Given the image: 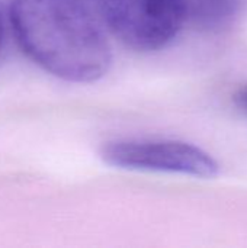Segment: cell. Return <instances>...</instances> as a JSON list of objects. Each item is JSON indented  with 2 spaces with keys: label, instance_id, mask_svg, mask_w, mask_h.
<instances>
[{
  "label": "cell",
  "instance_id": "cell-1",
  "mask_svg": "<svg viewBox=\"0 0 247 248\" xmlns=\"http://www.w3.org/2000/svg\"><path fill=\"white\" fill-rule=\"evenodd\" d=\"M9 19L22 52L61 80L93 83L112 64L103 26L82 0H13Z\"/></svg>",
  "mask_w": 247,
  "mask_h": 248
},
{
  "label": "cell",
  "instance_id": "cell-2",
  "mask_svg": "<svg viewBox=\"0 0 247 248\" xmlns=\"http://www.w3.org/2000/svg\"><path fill=\"white\" fill-rule=\"evenodd\" d=\"M99 7L112 35L135 51L167 46L185 25L178 0H99Z\"/></svg>",
  "mask_w": 247,
  "mask_h": 248
},
{
  "label": "cell",
  "instance_id": "cell-3",
  "mask_svg": "<svg viewBox=\"0 0 247 248\" xmlns=\"http://www.w3.org/2000/svg\"><path fill=\"white\" fill-rule=\"evenodd\" d=\"M100 158L114 167L210 179L218 163L197 145L175 140H115L102 145Z\"/></svg>",
  "mask_w": 247,
  "mask_h": 248
},
{
  "label": "cell",
  "instance_id": "cell-4",
  "mask_svg": "<svg viewBox=\"0 0 247 248\" xmlns=\"http://www.w3.org/2000/svg\"><path fill=\"white\" fill-rule=\"evenodd\" d=\"M183 23L201 31L229 28L239 12V0H178Z\"/></svg>",
  "mask_w": 247,
  "mask_h": 248
},
{
  "label": "cell",
  "instance_id": "cell-5",
  "mask_svg": "<svg viewBox=\"0 0 247 248\" xmlns=\"http://www.w3.org/2000/svg\"><path fill=\"white\" fill-rule=\"evenodd\" d=\"M234 99H236V102L239 103V106H242L245 110H247V87L239 90V92L236 93Z\"/></svg>",
  "mask_w": 247,
  "mask_h": 248
},
{
  "label": "cell",
  "instance_id": "cell-6",
  "mask_svg": "<svg viewBox=\"0 0 247 248\" xmlns=\"http://www.w3.org/2000/svg\"><path fill=\"white\" fill-rule=\"evenodd\" d=\"M3 33H4V26H3V12L0 9V49L3 45Z\"/></svg>",
  "mask_w": 247,
  "mask_h": 248
}]
</instances>
